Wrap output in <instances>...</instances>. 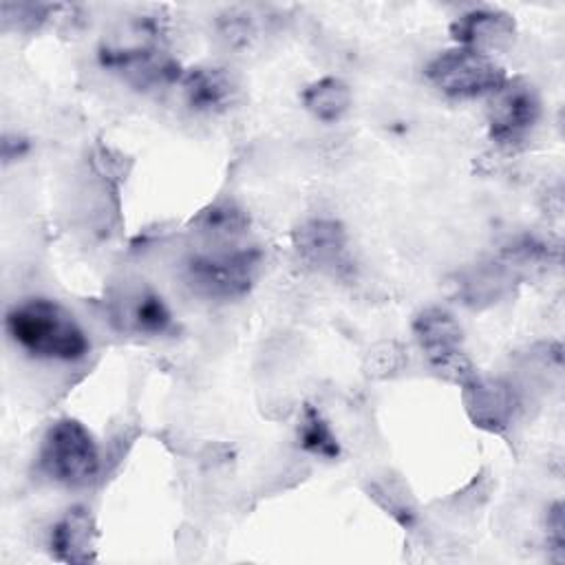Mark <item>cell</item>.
Returning a JSON list of instances; mask_svg holds the SVG:
<instances>
[{
	"label": "cell",
	"mask_w": 565,
	"mask_h": 565,
	"mask_svg": "<svg viewBox=\"0 0 565 565\" xmlns=\"http://www.w3.org/2000/svg\"><path fill=\"white\" fill-rule=\"evenodd\" d=\"M9 340L26 355L55 362H79L90 351V340L77 318L51 298H26L4 316Z\"/></svg>",
	"instance_id": "obj_1"
},
{
	"label": "cell",
	"mask_w": 565,
	"mask_h": 565,
	"mask_svg": "<svg viewBox=\"0 0 565 565\" xmlns=\"http://www.w3.org/2000/svg\"><path fill=\"white\" fill-rule=\"evenodd\" d=\"M40 472L66 488L90 486L102 468L99 446L93 433L75 417L55 419L38 450Z\"/></svg>",
	"instance_id": "obj_2"
},
{
	"label": "cell",
	"mask_w": 565,
	"mask_h": 565,
	"mask_svg": "<svg viewBox=\"0 0 565 565\" xmlns=\"http://www.w3.org/2000/svg\"><path fill=\"white\" fill-rule=\"evenodd\" d=\"M143 15V35L141 22L137 18L135 40L132 42H108L102 44L97 57L99 64L113 73H119L126 82L137 88H159L174 82H181L183 71L174 57H170L161 46V24Z\"/></svg>",
	"instance_id": "obj_3"
},
{
	"label": "cell",
	"mask_w": 565,
	"mask_h": 565,
	"mask_svg": "<svg viewBox=\"0 0 565 565\" xmlns=\"http://www.w3.org/2000/svg\"><path fill=\"white\" fill-rule=\"evenodd\" d=\"M263 252L258 247H234L194 254L183 265L188 287L203 298L234 300L245 296L258 278Z\"/></svg>",
	"instance_id": "obj_4"
},
{
	"label": "cell",
	"mask_w": 565,
	"mask_h": 565,
	"mask_svg": "<svg viewBox=\"0 0 565 565\" xmlns=\"http://www.w3.org/2000/svg\"><path fill=\"white\" fill-rule=\"evenodd\" d=\"M413 333L424 358L437 375L461 388L470 386L479 377L468 355L461 324L450 311L441 307H428L419 311L413 320Z\"/></svg>",
	"instance_id": "obj_5"
},
{
	"label": "cell",
	"mask_w": 565,
	"mask_h": 565,
	"mask_svg": "<svg viewBox=\"0 0 565 565\" xmlns=\"http://www.w3.org/2000/svg\"><path fill=\"white\" fill-rule=\"evenodd\" d=\"M424 73L439 93L455 99L490 97L508 79L503 66L492 55L457 44L437 53Z\"/></svg>",
	"instance_id": "obj_6"
},
{
	"label": "cell",
	"mask_w": 565,
	"mask_h": 565,
	"mask_svg": "<svg viewBox=\"0 0 565 565\" xmlns=\"http://www.w3.org/2000/svg\"><path fill=\"white\" fill-rule=\"evenodd\" d=\"M539 90L525 77H508L492 95L488 106V135L497 146L516 148L541 119Z\"/></svg>",
	"instance_id": "obj_7"
},
{
	"label": "cell",
	"mask_w": 565,
	"mask_h": 565,
	"mask_svg": "<svg viewBox=\"0 0 565 565\" xmlns=\"http://www.w3.org/2000/svg\"><path fill=\"white\" fill-rule=\"evenodd\" d=\"M296 249L305 263L324 274L342 276L351 271L347 232L338 221L313 218L305 223L296 232Z\"/></svg>",
	"instance_id": "obj_8"
},
{
	"label": "cell",
	"mask_w": 565,
	"mask_h": 565,
	"mask_svg": "<svg viewBox=\"0 0 565 565\" xmlns=\"http://www.w3.org/2000/svg\"><path fill=\"white\" fill-rule=\"evenodd\" d=\"M514 20L510 13L492 7H475L457 15L450 24V35L457 46L492 53L514 38Z\"/></svg>",
	"instance_id": "obj_9"
},
{
	"label": "cell",
	"mask_w": 565,
	"mask_h": 565,
	"mask_svg": "<svg viewBox=\"0 0 565 565\" xmlns=\"http://www.w3.org/2000/svg\"><path fill=\"white\" fill-rule=\"evenodd\" d=\"M95 521L88 508L71 505L49 530V552L62 563L95 561Z\"/></svg>",
	"instance_id": "obj_10"
},
{
	"label": "cell",
	"mask_w": 565,
	"mask_h": 565,
	"mask_svg": "<svg viewBox=\"0 0 565 565\" xmlns=\"http://www.w3.org/2000/svg\"><path fill=\"white\" fill-rule=\"evenodd\" d=\"M466 408L475 426L490 433H501L510 426L516 411L514 391L499 380H483L481 375L463 388Z\"/></svg>",
	"instance_id": "obj_11"
},
{
	"label": "cell",
	"mask_w": 565,
	"mask_h": 565,
	"mask_svg": "<svg viewBox=\"0 0 565 565\" xmlns=\"http://www.w3.org/2000/svg\"><path fill=\"white\" fill-rule=\"evenodd\" d=\"M181 90L185 104L196 113H221L230 108L236 95V84L225 68L196 66L183 71Z\"/></svg>",
	"instance_id": "obj_12"
},
{
	"label": "cell",
	"mask_w": 565,
	"mask_h": 565,
	"mask_svg": "<svg viewBox=\"0 0 565 565\" xmlns=\"http://www.w3.org/2000/svg\"><path fill=\"white\" fill-rule=\"evenodd\" d=\"M121 320L128 329L143 335H163L172 329V311L152 289H139L124 302Z\"/></svg>",
	"instance_id": "obj_13"
},
{
	"label": "cell",
	"mask_w": 565,
	"mask_h": 565,
	"mask_svg": "<svg viewBox=\"0 0 565 565\" xmlns=\"http://www.w3.org/2000/svg\"><path fill=\"white\" fill-rule=\"evenodd\" d=\"M302 106L320 121L333 124L347 115L351 108V88L344 79L327 75L305 86Z\"/></svg>",
	"instance_id": "obj_14"
},
{
	"label": "cell",
	"mask_w": 565,
	"mask_h": 565,
	"mask_svg": "<svg viewBox=\"0 0 565 565\" xmlns=\"http://www.w3.org/2000/svg\"><path fill=\"white\" fill-rule=\"evenodd\" d=\"M296 437H298V446L313 457H320V459L340 457V441L335 433L331 430L322 413L311 404L302 406V413L296 426Z\"/></svg>",
	"instance_id": "obj_15"
},
{
	"label": "cell",
	"mask_w": 565,
	"mask_h": 565,
	"mask_svg": "<svg viewBox=\"0 0 565 565\" xmlns=\"http://www.w3.org/2000/svg\"><path fill=\"white\" fill-rule=\"evenodd\" d=\"M194 225L201 234L232 238L245 232V227L249 225V218L234 203H212L196 216Z\"/></svg>",
	"instance_id": "obj_16"
},
{
	"label": "cell",
	"mask_w": 565,
	"mask_h": 565,
	"mask_svg": "<svg viewBox=\"0 0 565 565\" xmlns=\"http://www.w3.org/2000/svg\"><path fill=\"white\" fill-rule=\"evenodd\" d=\"M547 532V550L552 552V561L561 563L565 558V523H563V505L554 503L545 519Z\"/></svg>",
	"instance_id": "obj_17"
},
{
	"label": "cell",
	"mask_w": 565,
	"mask_h": 565,
	"mask_svg": "<svg viewBox=\"0 0 565 565\" xmlns=\"http://www.w3.org/2000/svg\"><path fill=\"white\" fill-rule=\"evenodd\" d=\"M26 150H29V143H26L22 137H18V135H4V141H2V157H4V163L15 161V159L22 157Z\"/></svg>",
	"instance_id": "obj_18"
}]
</instances>
